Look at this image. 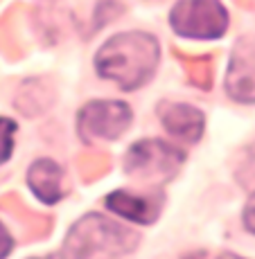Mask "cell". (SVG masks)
Returning <instances> with one entry per match:
<instances>
[{"mask_svg":"<svg viewBox=\"0 0 255 259\" xmlns=\"http://www.w3.org/2000/svg\"><path fill=\"white\" fill-rule=\"evenodd\" d=\"M163 126L172 136L188 142H197L203 133V113L188 104H163L161 111Z\"/></svg>","mask_w":255,"mask_h":259,"instance_id":"7","label":"cell"},{"mask_svg":"<svg viewBox=\"0 0 255 259\" xmlns=\"http://www.w3.org/2000/svg\"><path fill=\"white\" fill-rule=\"evenodd\" d=\"M12 248H14V239L9 237V232L5 230V226L0 223V259H5L12 252Z\"/></svg>","mask_w":255,"mask_h":259,"instance_id":"11","label":"cell"},{"mask_svg":"<svg viewBox=\"0 0 255 259\" xmlns=\"http://www.w3.org/2000/svg\"><path fill=\"white\" fill-rule=\"evenodd\" d=\"M219 259H239V257H235V255H222Z\"/></svg>","mask_w":255,"mask_h":259,"instance_id":"13","label":"cell"},{"mask_svg":"<svg viewBox=\"0 0 255 259\" xmlns=\"http://www.w3.org/2000/svg\"><path fill=\"white\" fill-rule=\"evenodd\" d=\"M186 160V153L176 147H169L161 140H142L133 144L127 153V171L129 174H161V176H172L178 165Z\"/></svg>","mask_w":255,"mask_h":259,"instance_id":"5","label":"cell"},{"mask_svg":"<svg viewBox=\"0 0 255 259\" xmlns=\"http://www.w3.org/2000/svg\"><path fill=\"white\" fill-rule=\"evenodd\" d=\"M14 133H16V124L7 117H0V162H7L12 156Z\"/></svg>","mask_w":255,"mask_h":259,"instance_id":"10","label":"cell"},{"mask_svg":"<svg viewBox=\"0 0 255 259\" xmlns=\"http://www.w3.org/2000/svg\"><path fill=\"white\" fill-rule=\"evenodd\" d=\"M169 23L181 36L217 38L226 32L228 16L219 0H181L169 14Z\"/></svg>","mask_w":255,"mask_h":259,"instance_id":"3","label":"cell"},{"mask_svg":"<svg viewBox=\"0 0 255 259\" xmlns=\"http://www.w3.org/2000/svg\"><path fill=\"white\" fill-rule=\"evenodd\" d=\"M138 237L131 230L99 217H84L66 239V259H120L136 246Z\"/></svg>","mask_w":255,"mask_h":259,"instance_id":"2","label":"cell"},{"mask_svg":"<svg viewBox=\"0 0 255 259\" xmlns=\"http://www.w3.org/2000/svg\"><path fill=\"white\" fill-rule=\"evenodd\" d=\"M131 122V108L122 102H93L79 113V136L91 142L95 138L118 140Z\"/></svg>","mask_w":255,"mask_h":259,"instance_id":"4","label":"cell"},{"mask_svg":"<svg viewBox=\"0 0 255 259\" xmlns=\"http://www.w3.org/2000/svg\"><path fill=\"white\" fill-rule=\"evenodd\" d=\"M106 205L111 212L120 214V217L129 219L136 223H152L161 212V198L152 201L140 194H129V192H113L106 198Z\"/></svg>","mask_w":255,"mask_h":259,"instance_id":"8","label":"cell"},{"mask_svg":"<svg viewBox=\"0 0 255 259\" xmlns=\"http://www.w3.org/2000/svg\"><path fill=\"white\" fill-rule=\"evenodd\" d=\"M244 223H246V228L255 235V194L251 196V201H248L246 210H244Z\"/></svg>","mask_w":255,"mask_h":259,"instance_id":"12","label":"cell"},{"mask_svg":"<svg viewBox=\"0 0 255 259\" xmlns=\"http://www.w3.org/2000/svg\"><path fill=\"white\" fill-rule=\"evenodd\" d=\"M46 259H57V257H46Z\"/></svg>","mask_w":255,"mask_h":259,"instance_id":"14","label":"cell"},{"mask_svg":"<svg viewBox=\"0 0 255 259\" xmlns=\"http://www.w3.org/2000/svg\"><path fill=\"white\" fill-rule=\"evenodd\" d=\"M226 91L237 102H255V43L239 41L226 74Z\"/></svg>","mask_w":255,"mask_h":259,"instance_id":"6","label":"cell"},{"mask_svg":"<svg viewBox=\"0 0 255 259\" xmlns=\"http://www.w3.org/2000/svg\"><path fill=\"white\" fill-rule=\"evenodd\" d=\"M158 43L154 36L142 32L118 34L99 50L95 66L99 77L111 79L122 91H136L156 70Z\"/></svg>","mask_w":255,"mask_h":259,"instance_id":"1","label":"cell"},{"mask_svg":"<svg viewBox=\"0 0 255 259\" xmlns=\"http://www.w3.org/2000/svg\"><path fill=\"white\" fill-rule=\"evenodd\" d=\"M61 167L48 158L37 160L27 171L29 187L43 203H57L61 198Z\"/></svg>","mask_w":255,"mask_h":259,"instance_id":"9","label":"cell"}]
</instances>
